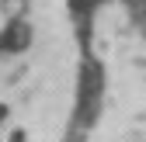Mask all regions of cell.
<instances>
[{"label": "cell", "instance_id": "2", "mask_svg": "<svg viewBox=\"0 0 146 142\" xmlns=\"http://www.w3.org/2000/svg\"><path fill=\"white\" fill-rule=\"evenodd\" d=\"M25 139H28L25 132H11V142H25Z\"/></svg>", "mask_w": 146, "mask_h": 142}, {"label": "cell", "instance_id": "3", "mask_svg": "<svg viewBox=\"0 0 146 142\" xmlns=\"http://www.w3.org/2000/svg\"><path fill=\"white\" fill-rule=\"evenodd\" d=\"M4 118H7V108H4V104H0V121H4Z\"/></svg>", "mask_w": 146, "mask_h": 142}, {"label": "cell", "instance_id": "1", "mask_svg": "<svg viewBox=\"0 0 146 142\" xmlns=\"http://www.w3.org/2000/svg\"><path fill=\"white\" fill-rule=\"evenodd\" d=\"M28 45H31V24L21 17H11L0 31V56H21Z\"/></svg>", "mask_w": 146, "mask_h": 142}]
</instances>
